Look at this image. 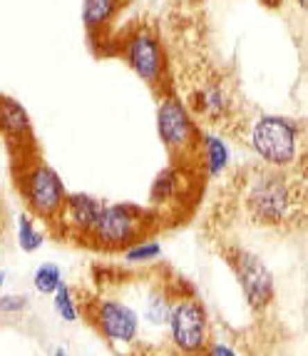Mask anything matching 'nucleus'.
I'll return each mask as SVG.
<instances>
[{"instance_id":"nucleus-1","label":"nucleus","mask_w":308,"mask_h":356,"mask_svg":"<svg viewBox=\"0 0 308 356\" xmlns=\"http://www.w3.org/2000/svg\"><path fill=\"white\" fill-rule=\"evenodd\" d=\"M303 202L284 170L261 167L254 170L243 192V207L249 222L259 227H281L293 217L296 204Z\"/></svg>"},{"instance_id":"nucleus-2","label":"nucleus","mask_w":308,"mask_h":356,"mask_svg":"<svg viewBox=\"0 0 308 356\" xmlns=\"http://www.w3.org/2000/svg\"><path fill=\"white\" fill-rule=\"evenodd\" d=\"M303 127L296 118L279 113H264L251 120L246 130V145L261 160L264 167L286 170L293 167L301 157Z\"/></svg>"},{"instance_id":"nucleus-3","label":"nucleus","mask_w":308,"mask_h":356,"mask_svg":"<svg viewBox=\"0 0 308 356\" xmlns=\"http://www.w3.org/2000/svg\"><path fill=\"white\" fill-rule=\"evenodd\" d=\"M152 214L137 204H102L89 242L100 250H127L130 244L147 237Z\"/></svg>"},{"instance_id":"nucleus-4","label":"nucleus","mask_w":308,"mask_h":356,"mask_svg":"<svg viewBox=\"0 0 308 356\" xmlns=\"http://www.w3.org/2000/svg\"><path fill=\"white\" fill-rule=\"evenodd\" d=\"M122 60L152 90H162L166 85L169 63H166L164 45H162V38L157 35V30L149 28V25H137L125 38Z\"/></svg>"},{"instance_id":"nucleus-5","label":"nucleus","mask_w":308,"mask_h":356,"mask_svg":"<svg viewBox=\"0 0 308 356\" xmlns=\"http://www.w3.org/2000/svg\"><path fill=\"white\" fill-rule=\"evenodd\" d=\"M199 125L191 115L189 105L177 95H164L157 105V135L166 152L177 162L194 157L196 143H199Z\"/></svg>"},{"instance_id":"nucleus-6","label":"nucleus","mask_w":308,"mask_h":356,"mask_svg":"<svg viewBox=\"0 0 308 356\" xmlns=\"http://www.w3.org/2000/svg\"><path fill=\"white\" fill-rule=\"evenodd\" d=\"M18 184L33 217H40L45 222L58 220L60 209L65 204L67 190L62 179H60V175L55 172L48 162L37 160L33 165H28V170L20 175Z\"/></svg>"},{"instance_id":"nucleus-7","label":"nucleus","mask_w":308,"mask_h":356,"mask_svg":"<svg viewBox=\"0 0 308 356\" xmlns=\"http://www.w3.org/2000/svg\"><path fill=\"white\" fill-rule=\"evenodd\" d=\"M226 264L231 267L239 286H241L243 299L254 312H264L271 307L273 297H276V284H273L271 269L264 264L259 254H254L246 247L231 244L226 250Z\"/></svg>"},{"instance_id":"nucleus-8","label":"nucleus","mask_w":308,"mask_h":356,"mask_svg":"<svg viewBox=\"0 0 308 356\" xmlns=\"http://www.w3.org/2000/svg\"><path fill=\"white\" fill-rule=\"evenodd\" d=\"M172 346L184 356H199L209 346V319L202 302L191 297H179L172 302L166 319Z\"/></svg>"},{"instance_id":"nucleus-9","label":"nucleus","mask_w":308,"mask_h":356,"mask_svg":"<svg viewBox=\"0 0 308 356\" xmlns=\"http://www.w3.org/2000/svg\"><path fill=\"white\" fill-rule=\"evenodd\" d=\"M92 324L112 344H132L139 337V314L117 299H100L92 312Z\"/></svg>"},{"instance_id":"nucleus-10","label":"nucleus","mask_w":308,"mask_h":356,"mask_svg":"<svg viewBox=\"0 0 308 356\" xmlns=\"http://www.w3.org/2000/svg\"><path fill=\"white\" fill-rule=\"evenodd\" d=\"M100 212H102V202L97 197L77 192V195L65 197V204H62V209H60L55 222L62 227V234H67V237L89 239Z\"/></svg>"},{"instance_id":"nucleus-11","label":"nucleus","mask_w":308,"mask_h":356,"mask_svg":"<svg viewBox=\"0 0 308 356\" xmlns=\"http://www.w3.org/2000/svg\"><path fill=\"white\" fill-rule=\"evenodd\" d=\"M189 110L191 115L209 120L214 125H221L234 113V97L226 88L224 80H204L189 92Z\"/></svg>"},{"instance_id":"nucleus-12","label":"nucleus","mask_w":308,"mask_h":356,"mask_svg":"<svg viewBox=\"0 0 308 356\" xmlns=\"http://www.w3.org/2000/svg\"><path fill=\"white\" fill-rule=\"evenodd\" d=\"M194 157L199 160V167L207 177L216 179L229 170L231 165V147L226 140L216 132H199V143H196Z\"/></svg>"},{"instance_id":"nucleus-13","label":"nucleus","mask_w":308,"mask_h":356,"mask_svg":"<svg viewBox=\"0 0 308 356\" xmlns=\"http://www.w3.org/2000/svg\"><path fill=\"white\" fill-rule=\"evenodd\" d=\"M0 135L18 145L33 143V120L15 97L0 95Z\"/></svg>"},{"instance_id":"nucleus-14","label":"nucleus","mask_w":308,"mask_h":356,"mask_svg":"<svg viewBox=\"0 0 308 356\" xmlns=\"http://www.w3.org/2000/svg\"><path fill=\"white\" fill-rule=\"evenodd\" d=\"M125 0H83V25L87 35H105L117 20Z\"/></svg>"},{"instance_id":"nucleus-15","label":"nucleus","mask_w":308,"mask_h":356,"mask_svg":"<svg viewBox=\"0 0 308 356\" xmlns=\"http://www.w3.org/2000/svg\"><path fill=\"white\" fill-rule=\"evenodd\" d=\"M184 184H187V175L182 172L179 162L172 167H164V170L154 177L152 190H149V200H152V204H157V207H166V204L177 202L184 190Z\"/></svg>"},{"instance_id":"nucleus-16","label":"nucleus","mask_w":308,"mask_h":356,"mask_svg":"<svg viewBox=\"0 0 308 356\" xmlns=\"http://www.w3.org/2000/svg\"><path fill=\"white\" fill-rule=\"evenodd\" d=\"M15 237H18V247L25 254H35L37 250H42V244H45V234L37 229L35 220H33L30 214H20L18 217Z\"/></svg>"},{"instance_id":"nucleus-17","label":"nucleus","mask_w":308,"mask_h":356,"mask_svg":"<svg viewBox=\"0 0 308 356\" xmlns=\"http://www.w3.org/2000/svg\"><path fill=\"white\" fill-rule=\"evenodd\" d=\"M172 302L174 299L169 297V291H164V289L149 291L147 304H144V319H147L152 327H162V324H166L169 312H172Z\"/></svg>"},{"instance_id":"nucleus-18","label":"nucleus","mask_w":308,"mask_h":356,"mask_svg":"<svg viewBox=\"0 0 308 356\" xmlns=\"http://www.w3.org/2000/svg\"><path fill=\"white\" fill-rule=\"evenodd\" d=\"M62 284V269L55 264V261H45L35 269L33 274V286H35L37 294H45V297H53V291Z\"/></svg>"},{"instance_id":"nucleus-19","label":"nucleus","mask_w":308,"mask_h":356,"mask_svg":"<svg viewBox=\"0 0 308 356\" xmlns=\"http://www.w3.org/2000/svg\"><path fill=\"white\" fill-rule=\"evenodd\" d=\"M122 252H125V259L130 264H149V261H157L162 257V244L157 239H139Z\"/></svg>"},{"instance_id":"nucleus-20","label":"nucleus","mask_w":308,"mask_h":356,"mask_svg":"<svg viewBox=\"0 0 308 356\" xmlns=\"http://www.w3.org/2000/svg\"><path fill=\"white\" fill-rule=\"evenodd\" d=\"M53 307H55V312H58L60 319H65V321L80 319V309H77L75 294H72V289L65 284V282L53 291Z\"/></svg>"},{"instance_id":"nucleus-21","label":"nucleus","mask_w":308,"mask_h":356,"mask_svg":"<svg viewBox=\"0 0 308 356\" xmlns=\"http://www.w3.org/2000/svg\"><path fill=\"white\" fill-rule=\"evenodd\" d=\"M30 304V299L25 294H6L0 297V314H20L25 312Z\"/></svg>"},{"instance_id":"nucleus-22","label":"nucleus","mask_w":308,"mask_h":356,"mask_svg":"<svg viewBox=\"0 0 308 356\" xmlns=\"http://www.w3.org/2000/svg\"><path fill=\"white\" fill-rule=\"evenodd\" d=\"M204 356H239V354L226 344H212L204 349Z\"/></svg>"},{"instance_id":"nucleus-23","label":"nucleus","mask_w":308,"mask_h":356,"mask_svg":"<svg viewBox=\"0 0 308 356\" xmlns=\"http://www.w3.org/2000/svg\"><path fill=\"white\" fill-rule=\"evenodd\" d=\"M6 280H8V274L0 269V289H3V284H6Z\"/></svg>"},{"instance_id":"nucleus-24","label":"nucleus","mask_w":308,"mask_h":356,"mask_svg":"<svg viewBox=\"0 0 308 356\" xmlns=\"http://www.w3.org/2000/svg\"><path fill=\"white\" fill-rule=\"evenodd\" d=\"M53 356H70V354H67V351H62V349H55Z\"/></svg>"}]
</instances>
